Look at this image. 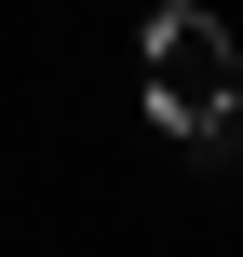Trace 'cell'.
<instances>
[{"label":"cell","mask_w":243,"mask_h":257,"mask_svg":"<svg viewBox=\"0 0 243 257\" xmlns=\"http://www.w3.org/2000/svg\"><path fill=\"white\" fill-rule=\"evenodd\" d=\"M135 68H149V122H162V136H216L243 108V54H230V27H216L203 0H162Z\"/></svg>","instance_id":"cell-1"}]
</instances>
